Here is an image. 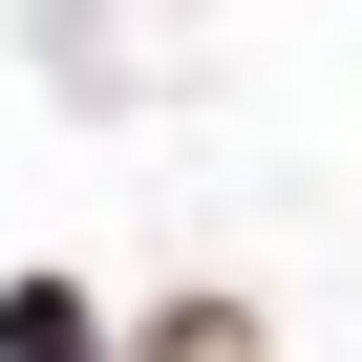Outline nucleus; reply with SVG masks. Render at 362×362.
Returning a JSON list of instances; mask_svg holds the SVG:
<instances>
[{"mask_svg": "<svg viewBox=\"0 0 362 362\" xmlns=\"http://www.w3.org/2000/svg\"><path fill=\"white\" fill-rule=\"evenodd\" d=\"M0 362H107V298L43 256V277H0Z\"/></svg>", "mask_w": 362, "mask_h": 362, "instance_id": "obj_1", "label": "nucleus"}, {"mask_svg": "<svg viewBox=\"0 0 362 362\" xmlns=\"http://www.w3.org/2000/svg\"><path fill=\"white\" fill-rule=\"evenodd\" d=\"M128 362H256V298H214V277H192V298H149Z\"/></svg>", "mask_w": 362, "mask_h": 362, "instance_id": "obj_2", "label": "nucleus"}]
</instances>
